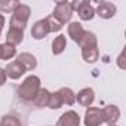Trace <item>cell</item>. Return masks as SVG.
<instances>
[{"instance_id":"cell-18","label":"cell","mask_w":126,"mask_h":126,"mask_svg":"<svg viewBox=\"0 0 126 126\" xmlns=\"http://www.w3.org/2000/svg\"><path fill=\"white\" fill-rule=\"evenodd\" d=\"M58 95L62 101V104H67V105H73L76 102V94L70 89V88H61L58 91Z\"/></svg>"},{"instance_id":"cell-7","label":"cell","mask_w":126,"mask_h":126,"mask_svg":"<svg viewBox=\"0 0 126 126\" xmlns=\"http://www.w3.org/2000/svg\"><path fill=\"white\" fill-rule=\"evenodd\" d=\"M56 126H80V116H79V113H76L73 110L64 113L58 119Z\"/></svg>"},{"instance_id":"cell-5","label":"cell","mask_w":126,"mask_h":126,"mask_svg":"<svg viewBox=\"0 0 126 126\" xmlns=\"http://www.w3.org/2000/svg\"><path fill=\"white\" fill-rule=\"evenodd\" d=\"M83 122H85V126H101L104 123L101 108H98V107H88Z\"/></svg>"},{"instance_id":"cell-16","label":"cell","mask_w":126,"mask_h":126,"mask_svg":"<svg viewBox=\"0 0 126 126\" xmlns=\"http://www.w3.org/2000/svg\"><path fill=\"white\" fill-rule=\"evenodd\" d=\"M65 47H67V40H65L64 34H59L53 39V42H52V53L53 55H61L65 50Z\"/></svg>"},{"instance_id":"cell-4","label":"cell","mask_w":126,"mask_h":126,"mask_svg":"<svg viewBox=\"0 0 126 126\" xmlns=\"http://www.w3.org/2000/svg\"><path fill=\"white\" fill-rule=\"evenodd\" d=\"M71 8H73V11H76L79 14V18L82 21H91L95 16V9L91 5V2H88V0H77V2H73Z\"/></svg>"},{"instance_id":"cell-30","label":"cell","mask_w":126,"mask_h":126,"mask_svg":"<svg viewBox=\"0 0 126 126\" xmlns=\"http://www.w3.org/2000/svg\"><path fill=\"white\" fill-rule=\"evenodd\" d=\"M0 49H2V45H0Z\"/></svg>"},{"instance_id":"cell-13","label":"cell","mask_w":126,"mask_h":126,"mask_svg":"<svg viewBox=\"0 0 126 126\" xmlns=\"http://www.w3.org/2000/svg\"><path fill=\"white\" fill-rule=\"evenodd\" d=\"M82 58L89 62V64H94V62L98 61L99 58V50L98 46H88V47H82Z\"/></svg>"},{"instance_id":"cell-12","label":"cell","mask_w":126,"mask_h":126,"mask_svg":"<svg viewBox=\"0 0 126 126\" xmlns=\"http://www.w3.org/2000/svg\"><path fill=\"white\" fill-rule=\"evenodd\" d=\"M47 34H49V31H47V27H46L45 19H39V21H36L33 24V27H31V36H33V39L42 40Z\"/></svg>"},{"instance_id":"cell-19","label":"cell","mask_w":126,"mask_h":126,"mask_svg":"<svg viewBox=\"0 0 126 126\" xmlns=\"http://www.w3.org/2000/svg\"><path fill=\"white\" fill-rule=\"evenodd\" d=\"M77 45L80 47H88V46H98V40H96V36L91 31H85L83 36L80 37V40L77 42Z\"/></svg>"},{"instance_id":"cell-28","label":"cell","mask_w":126,"mask_h":126,"mask_svg":"<svg viewBox=\"0 0 126 126\" xmlns=\"http://www.w3.org/2000/svg\"><path fill=\"white\" fill-rule=\"evenodd\" d=\"M107 126H117V125H107Z\"/></svg>"},{"instance_id":"cell-25","label":"cell","mask_w":126,"mask_h":126,"mask_svg":"<svg viewBox=\"0 0 126 126\" xmlns=\"http://www.w3.org/2000/svg\"><path fill=\"white\" fill-rule=\"evenodd\" d=\"M117 65L123 70V68H126V64H125V50L119 55V58H117Z\"/></svg>"},{"instance_id":"cell-1","label":"cell","mask_w":126,"mask_h":126,"mask_svg":"<svg viewBox=\"0 0 126 126\" xmlns=\"http://www.w3.org/2000/svg\"><path fill=\"white\" fill-rule=\"evenodd\" d=\"M40 91V79L37 76H28L19 86H18V95L24 101H33L37 92Z\"/></svg>"},{"instance_id":"cell-29","label":"cell","mask_w":126,"mask_h":126,"mask_svg":"<svg viewBox=\"0 0 126 126\" xmlns=\"http://www.w3.org/2000/svg\"><path fill=\"white\" fill-rule=\"evenodd\" d=\"M0 36H2V30H0Z\"/></svg>"},{"instance_id":"cell-2","label":"cell","mask_w":126,"mask_h":126,"mask_svg":"<svg viewBox=\"0 0 126 126\" xmlns=\"http://www.w3.org/2000/svg\"><path fill=\"white\" fill-rule=\"evenodd\" d=\"M30 15H31L30 6L28 5H24V3H19L16 6V9L12 12L11 21H9V28H16V30L24 31L25 27H27V22H28Z\"/></svg>"},{"instance_id":"cell-14","label":"cell","mask_w":126,"mask_h":126,"mask_svg":"<svg viewBox=\"0 0 126 126\" xmlns=\"http://www.w3.org/2000/svg\"><path fill=\"white\" fill-rule=\"evenodd\" d=\"M24 40V31L16 30V28H9L8 36H6V43L11 46H16Z\"/></svg>"},{"instance_id":"cell-3","label":"cell","mask_w":126,"mask_h":126,"mask_svg":"<svg viewBox=\"0 0 126 126\" xmlns=\"http://www.w3.org/2000/svg\"><path fill=\"white\" fill-rule=\"evenodd\" d=\"M73 8H71V3L70 2H58L53 8V12H52V16L55 19H58L62 25L67 24L71 16H73Z\"/></svg>"},{"instance_id":"cell-24","label":"cell","mask_w":126,"mask_h":126,"mask_svg":"<svg viewBox=\"0 0 126 126\" xmlns=\"http://www.w3.org/2000/svg\"><path fill=\"white\" fill-rule=\"evenodd\" d=\"M19 2H12V0H0V12H14Z\"/></svg>"},{"instance_id":"cell-15","label":"cell","mask_w":126,"mask_h":126,"mask_svg":"<svg viewBox=\"0 0 126 126\" xmlns=\"http://www.w3.org/2000/svg\"><path fill=\"white\" fill-rule=\"evenodd\" d=\"M49 98H50V92L45 88H40V91L37 92V95L34 96L33 102L36 107H40V108H45L47 107V102H49Z\"/></svg>"},{"instance_id":"cell-23","label":"cell","mask_w":126,"mask_h":126,"mask_svg":"<svg viewBox=\"0 0 126 126\" xmlns=\"http://www.w3.org/2000/svg\"><path fill=\"white\" fill-rule=\"evenodd\" d=\"M62 105H64V104H62V101H61L58 92H52V94H50V98H49V102H47V107L52 108V110H58V108H61Z\"/></svg>"},{"instance_id":"cell-11","label":"cell","mask_w":126,"mask_h":126,"mask_svg":"<svg viewBox=\"0 0 126 126\" xmlns=\"http://www.w3.org/2000/svg\"><path fill=\"white\" fill-rule=\"evenodd\" d=\"M5 71H6V76H8L9 79H12V80H18L19 77L24 76L25 68L19 64L18 61H12V62H9V64H8V67L5 68Z\"/></svg>"},{"instance_id":"cell-8","label":"cell","mask_w":126,"mask_h":126,"mask_svg":"<svg viewBox=\"0 0 126 126\" xmlns=\"http://www.w3.org/2000/svg\"><path fill=\"white\" fill-rule=\"evenodd\" d=\"M116 6L113 5V3H110V2H102V3H98V6H96V9H95V14L99 16V18H102V19H110V18H113L114 15H116Z\"/></svg>"},{"instance_id":"cell-17","label":"cell","mask_w":126,"mask_h":126,"mask_svg":"<svg viewBox=\"0 0 126 126\" xmlns=\"http://www.w3.org/2000/svg\"><path fill=\"white\" fill-rule=\"evenodd\" d=\"M83 33H85V28L82 27V24H79V22H70L68 24V36L73 42L77 43L80 40V37L83 36Z\"/></svg>"},{"instance_id":"cell-9","label":"cell","mask_w":126,"mask_h":126,"mask_svg":"<svg viewBox=\"0 0 126 126\" xmlns=\"http://www.w3.org/2000/svg\"><path fill=\"white\" fill-rule=\"evenodd\" d=\"M15 61L19 62V64L25 68V71H31V70H34V68L37 67V59H36V56H34L33 53H30V52H22V53H19Z\"/></svg>"},{"instance_id":"cell-20","label":"cell","mask_w":126,"mask_h":126,"mask_svg":"<svg viewBox=\"0 0 126 126\" xmlns=\"http://www.w3.org/2000/svg\"><path fill=\"white\" fill-rule=\"evenodd\" d=\"M15 55H16V47H15V46H11V45H8V43L2 45V49H0V59L8 61V59L14 58Z\"/></svg>"},{"instance_id":"cell-27","label":"cell","mask_w":126,"mask_h":126,"mask_svg":"<svg viewBox=\"0 0 126 126\" xmlns=\"http://www.w3.org/2000/svg\"><path fill=\"white\" fill-rule=\"evenodd\" d=\"M3 25H5V16H3L2 14H0V30L3 28Z\"/></svg>"},{"instance_id":"cell-6","label":"cell","mask_w":126,"mask_h":126,"mask_svg":"<svg viewBox=\"0 0 126 126\" xmlns=\"http://www.w3.org/2000/svg\"><path fill=\"white\" fill-rule=\"evenodd\" d=\"M101 111H102V120L107 125H116L117 120L120 119V110L116 105H111V104L105 105L104 108H101Z\"/></svg>"},{"instance_id":"cell-10","label":"cell","mask_w":126,"mask_h":126,"mask_svg":"<svg viewBox=\"0 0 126 126\" xmlns=\"http://www.w3.org/2000/svg\"><path fill=\"white\" fill-rule=\"evenodd\" d=\"M76 101L82 105V107H91L92 105V102L95 101V92H94V89H91V88H85V89H82L77 95H76Z\"/></svg>"},{"instance_id":"cell-26","label":"cell","mask_w":126,"mask_h":126,"mask_svg":"<svg viewBox=\"0 0 126 126\" xmlns=\"http://www.w3.org/2000/svg\"><path fill=\"white\" fill-rule=\"evenodd\" d=\"M6 79H8V76H6V71H5V68H2V67H0V86H3V85L6 83Z\"/></svg>"},{"instance_id":"cell-22","label":"cell","mask_w":126,"mask_h":126,"mask_svg":"<svg viewBox=\"0 0 126 126\" xmlns=\"http://www.w3.org/2000/svg\"><path fill=\"white\" fill-rule=\"evenodd\" d=\"M0 126H21V122H19L18 117L6 114V116L2 117V120H0Z\"/></svg>"},{"instance_id":"cell-21","label":"cell","mask_w":126,"mask_h":126,"mask_svg":"<svg viewBox=\"0 0 126 126\" xmlns=\"http://www.w3.org/2000/svg\"><path fill=\"white\" fill-rule=\"evenodd\" d=\"M45 22H46V27H47V31H49V33H58V31H61L62 27H64L58 19H55L52 15L46 16V18H45Z\"/></svg>"}]
</instances>
